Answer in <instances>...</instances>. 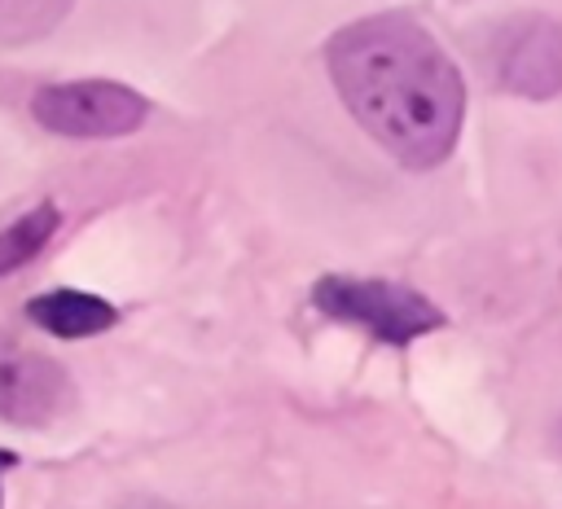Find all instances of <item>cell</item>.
Returning a JSON list of instances; mask_svg holds the SVG:
<instances>
[{
	"mask_svg": "<svg viewBox=\"0 0 562 509\" xmlns=\"http://www.w3.org/2000/svg\"><path fill=\"white\" fill-rule=\"evenodd\" d=\"M492 75L501 88L518 97H553L562 92V22L527 13L496 31Z\"/></svg>",
	"mask_w": 562,
	"mask_h": 509,
	"instance_id": "277c9868",
	"label": "cell"
},
{
	"mask_svg": "<svg viewBox=\"0 0 562 509\" xmlns=\"http://www.w3.org/2000/svg\"><path fill=\"white\" fill-rule=\"evenodd\" d=\"M329 75L351 118L404 167L452 154L465 83L452 57L408 18H364L329 39Z\"/></svg>",
	"mask_w": 562,
	"mask_h": 509,
	"instance_id": "6da1fadb",
	"label": "cell"
},
{
	"mask_svg": "<svg viewBox=\"0 0 562 509\" xmlns=\"http://www.w3.org/2000/svg\"><path fill=\"white\" fill-rule=\"evenodd\" d=\"M316 307L334 320L360 325L382 342H413L417 333H430L443 325L439 307L422 294L395 285V281H356V276H325L312 290Z\"/></svg>",
	"mask_w": 562,
	"mask_h": 509,
	"instance_id": "3957f363",
	"label": "cell"
},
{
	"mask_svg": "<svg viewBox=\"0 0 562 509\" xmlns=\"http://www.w3.org/2000/svg\"><path fill=\"white\" fill-rule=\"evenodd\" d=\"M9 461H13V456H9V452H0V470H4V465H9Z\"/></svg>",
	"mask_w": 562,
	"mask_h": 509,
	"instance_id": "9c48e42d",
	"label": "cell"
},
{
	"mask_svg": "<svg viewBox=\"0 0 562 509\" xmlns=\"http://www.w3.org/2000/svg\"><path fill=\"white\" fill-rule=\"evenodd\" d=\"M57 224H61L57 206L44 202V206L18 215L9 228H0V276H9V272H18L22 263H31V259L48 246V237L57 233Z\"/></svg>",
	"mask_w": 562,
	"mask_h": 509,
	"instance_id": "52a82bcc",
	"label": "cell"
},
{
	"mask_svg": "<svg viewBox=\"0 0 562 509\" xmlns=\"http://www.w3.org/2000/svg\"><path fill=\"white\" fill-rule=\"evenodd\" d=\"M31 114L40 127L57 136L105 140L136 132L149 114V101L114 79H66V83H44L31 97Z\"/></svg>",
	"mask_w": 562,
	"mask_h": 509,
	"instance_id": "7a4b0ae2",
	"label": "cell"
},
{
	"mask_svg": "<svg viewBox=\"0 0 562 509\" xmlns=\"http://www.w3.org/2000/svg\"><path fill=\"white\" fill-rule=\"evenodd\" d=\"M558 443H562V421H558Z\"/></svg>",
	"mask_w": 562,
	"mask_h": 509,
	"instance_id": "30bf717a",
	"label": "cell"
},
{
	"mask_svg": "<svg viewBox=\"0 0 562 509\" xmlns=\"http://www.w3.org/2000/svg\"><path fill=\"white\" fill-rule=\"evenodd\" d=\"M75 399L70 373L18 342L0 338V417L18 426H48L57 421Z\"/></svg>",
	"mask_w": 562,
	"mask_h": 509,
	"instance_id": "5b68a950",
	"label": "cell"
},
{
	"mask_svg": "<svg viewBox=\"0 0 562 509\" xmlns=\"http://www.w3.org/2000/svg\"><path fill=\"white\" fill-rule=\"evenodd\" d=\"M75 0H0V44H31L61 26Z\"/></svg>",
	"mask_w": 562,
	"mask_h": 509,
	"instance_id": "ba28073f",
	"label": "cell"
},
{
	"mask_svg": "<svg viewBox=\"0 0 562 509\" xmlns=\"http://www.w3.org/2000/svg\"><path fill=\"white\" fill-rule=\"evenodd\" d=\"M26 320H35L40 329L57 333V338H88V333H105L119 312L83 290H53V294H35L26 303Z\"/></svg>",
	"mask_w": 562,
	"mask_h": 509,
	"instance_id": "8992f818",
	"label": "cell"
}]
</instances>
